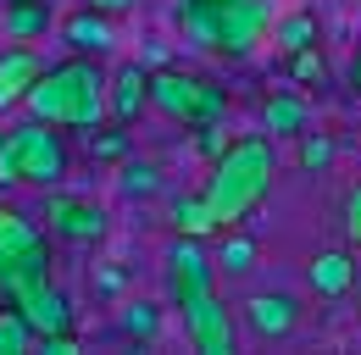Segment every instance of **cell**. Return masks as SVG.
I'll return each instance as SVG.
<instances>
[{"instance_id":"12","label":"cell","mask_w":361,"mask_h":355,"mask_svg":"<svg viewBox=\"0 0 361 355\" xmlns=\"http://www.w3.org/2000/svg\"><path fill=\"white\" fill-rule=\"evenodd\" d=\"M350 283H356V250H317L306 261V289L322 300L350 294Z\"/></svg>"},{"instance_id":"22","label":"cell","mask_w":361,"mask_h":355,"mask_svg":"<svg viewBox=\"0 0 361 355\" xmlns=\"http://www.w3.org/2000/svg\"><path fill=\"white\" fill-rule=\"evenodd\" d=\"M272 39H278L283 56L306 50V44H317V17H312V11H289V17H278V23H272Z\"/></svg>"},{"instance_id":"25","label":"cell","mask_w":361,"mask_h":355,"mask_svg":"<svg viewBox=\"0 0 361 355\" xmlns=\"http://www.w3.org/2000/svg\"><path fill=\"white\" fill-rule=\"evenodd\" d=\"M300 167H306V173H328V167H334V139H328V133H300Z\"/></svg>"},{"instance_id":"21","label":"cell","mask_w":361,"mask_h":355,"mask_svg":"<svg viewBox=\"0 0 361 355\" xmlns=\"http://www.w3.org/2000/svg\"><path fill=\"white\" fill-rule=\"evenodd\" d=\"M256 256H262V250H256V239H250V233H239V228H228L223 250H217L212 261H217V272H228V278H245V272L256 266Z\"/></svg>"},{"instance_id":"4","label":"cell","mask_w":361,"mask_h":355,"mask_svg":"<svg viewBox=\"0 0 361 355\" xmlns=\"http://www.w3.org/2000/svg\"><path fill=\"white\" fill-rule=\"evenodd\" d=\"M150 111H161L167 123H183V128H206L228 111L223 89L206 84L200 73H178V67H161L150 73Z\"/></svg>"},{"instance_id":"10","label":"cell","mask_w":361,"mask_h":355,"mask_svg":"<svg viewBox=\"0 0 361 355\" xmlns=\"http://www.w3.org/2000/svg\"><path fill=\"white\" fill-rule=\"evenodd\" d=\"M212 278H217V261L200 250V239L178 233V244L167 250V289H173V306H178L183 294H195V289H212Z\"/></svg>"},{"instance_id":"15","label":"cell","mask_w":361,"mask_h":355,"mask_svg":"<svg viewBox=\"0 0 361 355\" xmlns=\"http://www.w3.org/2000/svg\"><path fill=\"white\" fill-rule=\"evenodd\" d=\"M39 283H50V239L28 244L17 261L0 266V294H6V300H23V294H34Z\"/></svg>"},{"instance_id":"24","label":"cell","mask_w":361,"mask_h":355,"mask_svg":"<svg viewBox=\"0 0 361 355\" xmlns=\"http://www.w3.org/2000/svg\"><path fill=\"white\" fill-rule=\"evenodd\" d=\"M90 150H94V161H128V123H117V128H100L90 133Z\"/></svg>"},{"instance_id":"5","label":"cell","mask_w":361,"mask_h":355,"mask_svg":"<svg viewBox=\"0 0 361 355\" xmlns=\"http://www.w3.org/2000/svg\"><path fill=\"white\" fill-rule=\"evenodd\" d=\"M183 311V333L200 355H228L233 350V322H228V306L217 300V289H195L178 300Z\"/></svg>"},{"instance_id":"28","label":"cell","mask_w":361,"mask_h":355,"mask_svg":"<svg viewBox=\"0 0 361 355\" xmlns=\"http://www.w3.org/2000/svg\"><path fill=\"white\" fill-rule=\"evenodd\" d=\"M345 239H350V250L361 256V183L345 194Z\"/></svg>"},{"instance_id":"1","label":"cell","mask_w":361,"mask_h":355,"mask_svg":"<svg viewBox=\"0 0 361 355\" xmlns=\"http://www.w3.org/2000/svg\"><path fill=\"white\" fill-rule=\"evenodd\" d=\"M28 117L56 123V128H78L94 133L111 117V78L100 73V56H67V61H50L45 78L28 89Z\"/></svg>"},{"instance_id":"23","label":"cell","mask_w":361,"mask_h":355,"mask_svg":"<svg viewBox=\"0 0 361 355\" xmlns=\"http://www.w3.org/2000/svg\"><path fill=\"white\" fill-rule=\"evenodd\" d=\"M117 183H123V194H156V189H161V173H156V161H134V156H128V161H123V167H117Z\"/></svg>"},{"instance_id":"9","label":"cell","mask_w":361,"mask_h":355,"mask_svg":"<svg viewBox=\"0 0 361 355\" xmlns=\"http://www.w3.org/2000/svg\"><path fill=\"white\" fill-rule=\"evenodd\" d=\"M295 322H300V300L283 294V289H262V294L245 300V328H250L256 339H267V344L272 339H289Z\"/></svg>"},{"instance_id":"11","label":"cell","mask_w":361,"mask_h":355,"mask_svg":"<svg viewBox=\"0 0 361 355\" xmlns=\"http://www.w3.org/2000/svg\"><path fill=\"white\" fill-rule=\"evenodd\" d=\"M61 44H67V50H78V56H106V50L117 44L111 11H94V6L78 0V11H67V17H61Z\"/></svg>"},{"instance_id":"31","label":"cell","mask_w":361,"mask_h":355,"mask_svg":"<svg viewBox=\"0 0 361 355\" xmlns=\"http://www.w3.org/2000/svg\"><path fill=\"white\" fill-rule=\"evenodd\" d=\"M84 6H94V11H111V17H123V11H134L139 0H84Z\"/></svg>"},{"instance_id":"33","label":"cell","mask_w":361,"mask_h":355,"mask_svg":"<svg viewBox=\"0 0 361 355\" xmlns=\"http://www.w3.org/2000/svg\"><path fill=\"white\" fill-rule=\"evenodd\" d=\"M0 306H6V294H0Z\"/></svg>"},{"instance_id":"17","label":"cell","mask_w":361,"mask_h":355,"mask_svg":"<svg viewBox=\"0 0 361 355\" xmlns=\"http://www.w3.org/2000/svg\"><path fill=\"white\" fill-rule=\"evenodd\" d=\"M173 228L189 233V239H212V233H223V222L212 211V200H206V189L200 194H178L173 200Z\"/></svg>"},{"instance_id":"2","label":"cell","mask_w":361,"mask_h":355,"mask_svg":"<svg viewBox=\"0 0 361 355\" xmlns=\"http://www.w3.org/2000/svg\"><path fill=\"white\" fill-rule=\"evenodd\" d=\"M272 173H278V156H272V139H262V133L233 139L223 156L212 161L206 200H212V211H217V222H223V233H228V228H239V222L267 200Z\"/></svg>"},{"instance_id":"19","label":"cell","mask_w":361,"mask_h":355,"mask_svg":"<svg viewBox=\"0 0 361 355\" xmlns=\"http://www.w3.org/2000/svg\"><path fill=\"white\" fill-rule=\"evenodd\" d=\"M39 34H50V6L45 0H6V39L34 44Z\"/></svg>"},{"instance_id":"30","label":"cell","mask_w":361,"mask_h":355,"mask_svg":"<svg viewBox=\"0 0 361 355\" xmlns=\"http://www.w3.org/2000/svg\"><path fill=\"white\" fill-rule=\"evenodd\" d=\"M39 350L45 355H78V339L73 333H56V339H39Z\"/></svg>"},{"instance_id":"8","label":"cell","mask_w":361,"mask_h":355,"mask_svg":"<svg viewBox=\"0 0 361 355\" xmlns=\"http://www.w3.org/2000/svg\"><path fill=\"white\" fill-rule=\"evenodd\" d=\"M45 56L34 50V44H23V39H11L6 50H0V117L6 111H17V106H28V89L45 78Z\"/></svg>"},{"instance_id":"13","label":"cell","mask_w":361,"mask_h":355,"mask_svg":"<svg viewBox=\"0 0 361 355\" xmlns=\"http://www.w3.org/2000/svg\"><path fill=\"white\" fill-rule=\"evenodd\" d=\"M150 111V67L123 61L111 73V123H139Z\"/></svg>"},{"instance_id":"27","label":"cell","mask_w":361,"mask_h":355,"mask_svg":"<svg viewBox=\"0 0 361 355\" xmlns=\"http://www.w3.org/2000/svg\"><path fill=\"white\" fill-rule=\"evenodd\" d=\"M123 328H128L134 339H156V328H161V311L150 306V300H128V311H123Z\"/></svg>"},{"instance_id":"20","label":"cell","mask_w":361,"mask_h":355,"mask_svg":"<svg viewBox=\"0 0 361 355\" xmlns=\"http://www.w3.org/2000/svg\"><path fill=\"white\" fill-rule=\"evenodd\" d=\"M39 350V333H34V322L23 316V306H0V355H28Z\"/></svg>"},{"instance_id":"3","label":"cell","mask_w":361,"mask_h":355,"mask_svg":"<svg viewBox=\"0 0 361 355\" xmlns=\"http://www.w3.org/2000/svg\"><path fill=\"white\" fill-rule=\"evenodd\" d=\"M73 167V156H67V139L56 123H39V117H28L23 128L6 133V144H0V183H28V189H56L61 178Z\"/></svg>"},{"instance_id":"7","label":"cell","mask_w":361,"mask_h":355,"mask_svg":"<svg viewBox=\"0 0 361 355\" xmlns=\"http://www.w3.org/2000/svg\"><path fill=\"white\" fill-rule=\"evenodd\" d=\"M272 28V6L267 0H223V34H217V56L245 61Z\"/></svg>"},{"instance_id":"32","label":"cell","mask_w":361,"mask_h":355,"mask_svg":"<svg viewBox=\"0 0 361 355\" xmlns=\"http://www.w3.org/2000/svg\"><path fill=\"white\" fill-rule=\"evenodd\" d=\"M350 84H356V94H361V50H356V67H350Z\"/></svg>"},{"instance_id":"18","label":"cell","mask_w":361,"mask_h":355,"mask_svg":"<svg viewBox=\"0 0 361 355\" xmlns=\"http://www.w3.org/2000/svg\"><path fill=\"white\" fill-rule=\"evenodd\" d=\"M45 233H39V222L28 217V211H17V206H0V266L17 261L28 244H39Z\"/></svg>"},{"instance_id":"14","label":"cell","mask_w":361,"mask_h":355,"mask_svg":"<svg viewBox=\"0 0 361 355\" xmlns=\"http://www.w3.org/2000/svg\"><path fill=\"white\" fill-rule=\"evenodd\" d=\"M11 306H23V316L34 322V333H39V339L73 333V306H67V294H61L56 283H39L34 294H23V300H11Z\"/></svg>"},{"instance_id":"29","label":"cell","mask_w":361,"mask_h":355,"mask_svg":"<svg viewBox=\"0 0 361 355\" xmlns=\"http://www.w3.org/2000/svg\"><path fill=\"white\" fill-rule=\"evenodd\" d=\"M228 144H233V139H228V128H223V117H217V123H206V128H200V150H206V156H212V161H217V156H223Z\"/></svg>"},{"instance_id":"34","label":"cell","mask_w":361,"mask_h":355,"mask_svg":"<svg viewBox=\"0 0 361 355\" xmlns=\"http://www.w3.org/2000/svg\"><path fill=\"white\" fill-rule=\"evenodd\" d=\"M356 316H361V306H356Z\"/></svg>"},{"instance_id":"16","label":"cell","mask_w":361,"mask_h":355,"mask_svg":"<svg viewBox=\"0 0 361 355\" xmlns=\"http://www.w3.org/2000/svg\"><path fill=\"white\" fill-rule=\"evenodd\" d=\"M262 123H267L272 139H300V133L312 128V106L300 94H272L267 106H262Z\"/></svg>"},{"instance_id":"6","label":"cell","mask_w":361,"mask_h":355,"mask_svg":"<svg viewBox=\"0 0 361 355\" xmlns=\"http://www.w3.org/2000/svg\"><path fill=\"white\" fill-rule=\"evenodd\" d=\"M45 222H50V239H56V244H78V250H90V244L106 239V211H100L94 200L61 194V189H50Z\"/></svg>"},{"instance_id":"26","label":"cell","mask_w":361,"mask_h":355,"mask_svg":"<svg viewBox=\"0 0 361 355\" xmlns=\"http://www.w3.org/2000/svg\"><path fill=\"white\" fill-rule=\"evenodd\" d=\"M289 78H295V84H322V78H328V61H322L317 44H306V50L289 56Z\"/></svg>"}]
</instances>
